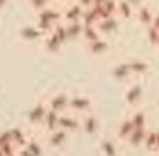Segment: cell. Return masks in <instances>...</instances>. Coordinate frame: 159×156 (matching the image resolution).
Segmentation results:
<instances>
[{
  "label": "cell",
  "mask_w": 159,
  "mask_h": 156,
  "mask_svg": "<svg viewBox=\"0 0 159 156\" xmlns=\"http://www.w3.org/2000/svg\"><path fill=\"white\" fill-rule=\"evenodd\" d=\"M68 105L72 110L75 111H78V113H87L89 109H91V105H92V102L91 99L86 98V97H76V98H72L70 102H68Z\"/></svg>",
  "instance_id": "cell-1"
},
{
  "label": "cell",
  "mask_w": 159,
  "mask_h": 156,
  "mask_svg": "<svg viewBox=\"0 0 159 156\" xmlns=\"http://www.w3.org/2000/svg\"><path fill=\"white\" fill-rule=\"evenodd\" d=\"M97 30L101 32V33H111L113 32L117 26H118V22L116 20V16H111V17H107V19H102L99 20L97 24Z\"/></svg>",
  "instance_id": "cell-2"
},
{
  "label": "cell",
  "mask_w": 159,
  "mask_h": 156,
  "mask_svg": "<svg viewBox=\"0 0 159 156\" xmlns=\"http://www.w3.org/2000/svg\"><path fill=\"white\" fill-rule=\"evenodd\" d=\"M82 128L83 131L87 135H93L98 130V120L93 114H86L82 120Z\"/></svg>",
  "instance_id": "cell-3"
},
{
  "label": "cell",
  "mask_w": 159,
  "mask_h": 156,
  "mask_svg": "<svg viewBox=\"0 0 159 156\" xmlns=\"http://www.w3.org/2000/svg\"><path fill=\"white\" fill-rule=\"evenodd\" d=\"M145 135H147L145 128H134L133 131L129 134V136H128L127 140H128L129 145H132V146H139V145L143 144Z\"/></svg>",
  "instance_id": "cell-4"
},
{
  "label": "cell",
  "mask_w": 159,
  "mask_h": 156,
  "mask_svg": "<svg viewBox=\"0 0 159 156\" xmlns=\"http://www.w3.org/2000/svg\"><path fill=\"white\" fill-rule=\"evenodd\" d=\"M142 93H143V89L139 84H135L133 87H130L127 92H125V95H124V100L127 104L132 105V104H135L140 97H142Z\"/></svg>",
  "instance_id": "cell-5"
},
{
  "label": "cell",
  "mask_w": 159,
  "mask_h": 156,
  "mask_svg": "<svg viewBox=\"0 0 159 156\" xmlns=\"http://www.w3.org/2000/svg\"><path fill=\"white\" fill-rule=\"evenodd\" d=\"M57 125H60L62 129L65 130H77L80 126V121L70 115H63V116H58V121Z\"/></svg>",
  "instance_id": "cell-6"
},
{
  "label": "cell",
  "mask_w": 159,
  "mask_h": 156,
  "mask_svg": "<svg viewBox=\"0 0 159 156\" xmlns=\"http://www.w3.org/2000/svg\"><path fill=\"white\" fill-rule=\"evenodd\" d=\"M128 66H129V71L132 74H135V76H142V74H145L148 71H149V66L147 62L144 61H132V62H128Z\"/></svg>",
  "instance_id": "cell-7"
},
{
  "label": "cell",
  "mask_w": 159,
  "mask_h": 156,
  "mask_svg": "<svg viewBox=\"0 0 159 156\" xmlns=\"http://www.w3.org/2000/svg\"><path fill=\"white\" fill-rule=\"evenodd\" d=\"M133 129H134V125H133V123H132L130 118H128V119L123 120V121H122V124H120V126L118 128L117 137H118V139H120V140H127V139H128V136H129V134L133 131Z\"/></svg>",
  "instance_id": "cell-8"
},
{
  "label": "cell",
  "mask_w": 159,
  "mask_h": 156,
  "mask_svg": "<svg viewBox=\"0 0 159 156\" xmlns=\"http://www.w3.org/2000/svg\"><path fill=\"white\" fill-rule=\"evenodd\" d=\"M135 12H137L138 20L140 21V24H142V25H144V26L147 27V26H149V25L152 24V20H153V14L150 12V10H149L147 6L140 5V6H139V7L135 10Z\"/></svg>",
  "instance_id": "cell-9"
},
{
  "label": "cell",
  "mask_w": 159,
  "mask_h": 156,
  "mask_svg": "<svg viewBox=\"0 0 159 156\" xmlns=\"http://www.w3.org/2000/svg\"><path fill=\"white\" fill-rule=\"evenodd\" d=\"M88 48H89V51H91L93 54H101V53H103V52L107 51V48H108V42L101 37V38H98V40H96V41L88 42Z\"/></svg>",
  "instance_id": "cell-10"
},
{
  "label": "cell",
  "mask_w": 159,
  "mask_h": 156,
  "mask_svg": "<svg viewBox=\"0 0 159 156\" xmlns=\"http://www.w3.org/2000/svg\"><path fill=\"white\" fill-rule=\"evenodd\" d=\"M113 76L117 78V79H124L127 77H129L132 73L129 71V66H128V62H124V63H120V64H117L113 71H112Z\"/></svg>",
  "instance_id": "cell-11"
},
{
  "label": "cell",
  "mask_w": 159,
  "mask_h": 156,
  "mask_svg": "<svg viewBox=\"0 0 159 156\" xmlns=\"http://www.w3.org/2000/svg\"><path fill=\"white\" fill-rule=\"evenodd\" d=\"M118 2V7H117V14L124 19H128L133 15L134 9L130 6V4L127 0H122V1H117Z\"/></svg>",
  "instance_id": "cell-12"
},
{
  "label": "cell",
  "mask_w": 159,
  "mask_h": 156,
  "mask_svg": "<svg viewBox=\"0 0 159 156\" xmlns=\"http://www.w3.org/2000/svg\"><path fill=\"white\" fill-rule=\"evenodd\" d=\"M82 35L87 42H92L101 38V32L97 30L96 26H83Z\"/></svg>",
  "instance_id": "cell-13"
},
{
  "label": "cell",
  "mask_w": 159,
  "mask_h": 156,
  "mask_svg": "<svg viewBox=\"0 0 159 156\" xmlns=\"http://www.w3.org/2000/svg\"><path fill=\"white\" fill-rule=\"evenodd\" d=\"M83 31V24L81 21H71V24L66 27L67 37H77Z\"/></svg>",
  "instance_id": "cell-14"
},
{
  "label": "cell",
  "mask_w": 159,
  "mask_h": 156,
  "mask_svg": "<svg viewBox=\"0 0 159 156\" xmlns=\"http://www.w3.org/2000/svg\"><path fill=\"white\" fill-rule=\"evenodd\" d=\"M134 128H145V123H147V118H145V114L143 111H135L132 118H130Z\"/></svg>",
  "instance_id": "cell-15"
},
{
  "label": "cell",
  "mask_w": 159,
  "mask_h": 156,
  "mask_svg": "<svg viewBox=\"0 0 159 156\" xmlns=\"http://www.w3.org/2000/svg\"><path fill=\"white\" fill-rule=\"evenodd\" d=\"M147 36H148L149 42L153 46H159V30L158 28L153 27L152 25L147 26Z\"/></svg>",
  "instance_id": "cell-16"
},
{
  "label": "cell",
  "mask_w": 159,
  "mask_h": 156,
  "mask_svg": "<svg viewBox=\"0 0 159 156\" xmlns=\"http://www.w3.org/2000/svg\"><path fill=\"white\" fill-rule=\"evenodd\" d=\"M68 105V99L65 95H60L52 100V110L61 111Z\"/></svg>",
  "instance_id": "cell-17"
},
{
  "label": "cell",
  "mask_w": 159,
  "mask_h": 156,
  "mask_svg": "<svg viewBox=\"0 0 159 156\" xmlns=\"http://www.w3.org/2000/svg\"><path fill=\"white\" fill-rule=\"evenodd\" d=\"M143 144L145 145L147 149L149 150H154L155 149V145H157V132L155 131H147V135L144 137V141Z\"/></svg>",
  "instance_id": "cell-18"
},
{
  "label": "cell",
  "mask_w": 159,
  "mask_h": 156,
  "mask_svg": "<svg viewBox=\"0 0 159 156\" xmlns=\"http://www.w3.org/2000/svg\"><path fill=\"white\" fill-rule=\"evenodd\" d=\"M83 7L81 6V5H76V6H73L70 11H68V15H67V17L71 20V21H80V19H81V16H82V14H83Z\"/></svg>",
  "instance_id": "cell-19"
},
{
  "label": "cell",
  "mask_w": 159,
  "mask_h": 156,
  "mask_svg": "<svg viewBox=\"0 0 159 156\" xmlns=\"http://www.w3.org/2000/svg\"><path fill=\"white\" fill-rule=\"evenodd\" d=\"M102 150L104 152V156H117L116 147L112 144V141H109V140H104L102 142Z\"/></svg>",
  "instance_id": "cell-20"
},
{
  "label": "cell",
  "mask_w": 159,
  "mask_h": 156,
  "mask_svg": "<svg viewBox=\"0 0 159 156\" xmlns=\"http://www.w3.org/2000/svg\"><path fill=\"white\" fill-rule=\"evenodd\" d=\"M58 111H56V110H51V111H48V114H47V126L50 128V129H55L56 126H57V121H58V114H57Z\"/></svg>",
  "instance_id": "cell-21"
},
{
  "label": "cell",
  "mask_w": 159,
  "mask_h": 156,
  "mask_svg": "<svg viewBox=\"0 0 159 156\" xmlns=\"http://www.w3.org/2000/svg\"><path fill=\"white\" fill-rule=\"evenodd\" d=\"M65 139H66V131H65V130H58V131H56V132L52 135L51 142H52V145L58 146V145H61V144L65 141Z\"/></svg>",
  "instance_id": "cell-22"
},
{
  "label": "cell",
  "mask_w": 159,
  "mask_h": 156,
  "mask_svg": "<svg viewBox=\"0 0 159 156\" xmlns=\"http://www.w3.org/2000/svg\"><path fill=\"white\" fill-rule=\"evenodd\" d=\"M127 1L130 4V6L134 9V11H135L140 5H142V0H127Z\"/></svg>",
  "instance_id": "cell-23"
},
{
  "label": "cell",
  "mask_w": 159,
  "mask_h": 156,
  "mask_svg": "<svg viewBox=\"0 0 159 156\" xmlns=\"http://www.w3.org/2000/svg\"><path fill=\"white\" fill-rule=\"evenodd\" d=\"M92 4H93V0H81V1H80V5H81L83 9H88V7H91Z\"/></svg>",
  "instance_id": "cell-24"
},
{
  "label": "cell",
  "mask_w": 159,
  "mask_h": 156,
  "mask_svg": "<svg viewBox=\"0 0 159 156\" xmlns=\"http://www.w3.org/2000/svg\"><path fill=\"white\" fill-rule=\"evenodd\" d=\"M153 27L158 28L159 30V14H157L155 16H153V20H152V24H150Z\"/></svg>",
  "instance_id": "cell-25"
},
{
  "label": "cell",
  "mask_w": 159,
  "mask_h": 156,
  "mask_svg": "<svg viewBox=\"0 0 159 156\" xmlns=\"http://www.w3.org/2000/svg\"><path fill=\"white\" fill-rule=\"evenodd\" d=\"M154 150H158L159 151V139L157 137V145H155V149Z\"/></svg>",
  "instance_id": "cell-26"
},
{
  "label": "cell",
  "mask_w": 159,
  "mask_h": 156,
  "mask_svg": "<svg viewBox=\"0 0 159 156\" xmlns=\"http://www.w3.org/2000/svg\"><path fill=\"white\" fill-rule=\"evenodd\" d=\"M158 105H159V100H158Z\"/></svg>",
  "instance_id": "cell-27"
}]
</instances>
